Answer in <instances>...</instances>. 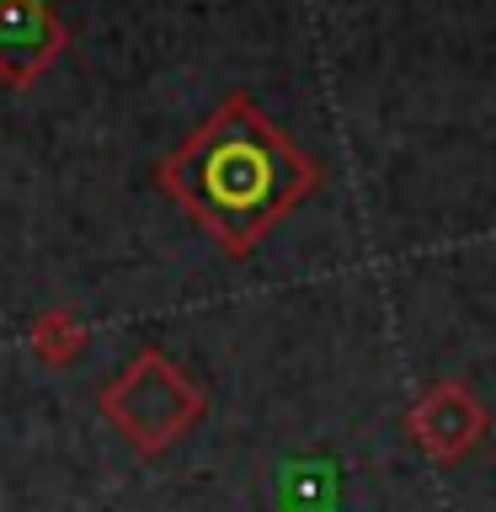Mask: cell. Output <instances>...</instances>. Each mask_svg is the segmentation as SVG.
Instances as JSON below:
<instances>
[{"mask_svg":"<svg viewBox=\"0 0 496 512\" xmlns=\"http://www.w3.org/2000/svg\"><path fill=\"white\" fill-rule=\"evenodd\" d=\"M155 182L230 256H251L320 187V166L251 96H230L155 166Z\"/></svg>","mask_w":496,"mask_h":512,"instance_id":"cell-1","label":"cell"},{"mask_svg":"<svg viewBox=\"0 0 496 512\" xmlns=\"http://www.w3.org/2000/svg\"><path fill=\"white\" fill-rule=\"evenodd\" d=\"M102 416L134 454H166L203 422L208 395L203 384L187 374L182 363H171L160 347H139L134 363L123 374L107 379L102 390Z\"/></svg>","mask_w":496,"mask_h":512,"instance_id":"cell-2","label":"cell"},{"mask_svg":"<svg viewBox=\"0 0 496 512\" xmlns=\"http://www.w3.org/2000/svg\"><path fill=\"white\" fill-rule=\"evenodd\" d=\"M486 427H491V411L480 406V395L464 379L427 384L406 411V438L438 464H459L464 454H475Z\"/></svg>","mask_w":496,"mask_h":512,"instance_id":"cell-3","label":"cell"},{"mask_svg":"<svg viewBox=\"0 0 496 512\" xmlns=\"http://www.w3.org/2000/svg\"><path fill=\"white\" fill-rule=\"evenodd\" d=\"M70 32L48 0H0V80L27 91L48 64L64 54Z\"/></svg>","mask_w":496,"mask_h":512,"instance_id":"cell-4","label":"cell"},{"mask_svg":"<svg viewBox=\"0 0 496 512\" xmlns=\"http://www.w3.org/2000/svg\"><path fill=\"white\" fill-rule=\"evenodd\" d=\"M27 347H32V358L48 363V368H70L80 352H86V326L75 320V310L48 304V310L27 326Z\"/></svg>","mask_w":496,"mask_h":512,"instance_id":"cell-5","label":"cell"}]
</instances>
